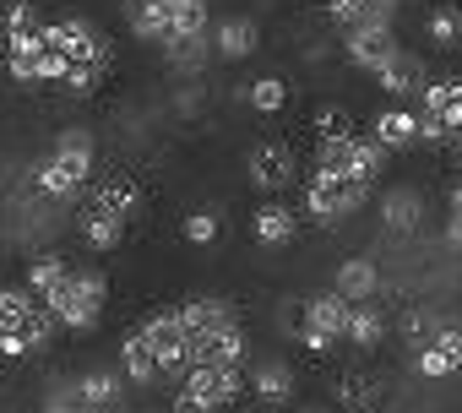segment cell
<instances>
[{
    "instance_id": "cell-3",
    "label": "cell",
    "mask_w": 462,
    "mask_h": 413,
    "mask_svg": "<svg viewBox=\"0 0 462 413\" xmlns=\"http://www.w3.org/2000/svg\"><path fill=\"white\" fill-rule=\"evenodd\" d=\"M136 206H142V190L131 185V179H104L93 196H88V206H82V218H77V229H82V245L88 251H120L125 245V229H131V218H136Z\"/></svg>"
},
{
    "instance_id": "cell-26",
    "label": "cell",
    "mask_w": 462,
    "mask_h": 413,
    "mask_svg": "<svg viewBox=\"0 0 462 413\" xmlns=\"http://www.w3.org/2000/svg\"><path fill=\"white\" fill-rule=\"evenodd\" d=\"M381 337H386L381 305H354V316H348V343H354V348H381Z\"/></svg>"
},
{
    "instance_id": "cell-33",
    "label": "cell",
    "mask_w": 462,
    "mask_h": 413,
    "mask_svg": "<svg viewBox=\"0 0 462 413\" xmlns=\"http://www.w3.org/2000/svg\"><path fill=\"white\" fill-rule=\"evenodd\" d=\"M337 131H354V125H348V109L327 104V109L316 115V136H337Z\"/></svg>"
},
{
    "instance_id": "cell-31",
    "label": "cell",
    "mask_w": 462,
    "mask_h": 413,
    "mask_svg": "<svg viewBox=\"0 0 462 413\" xmlns=\"http://www.w3.org/2000/svg\"><path fill=\"white\" fill-rule=\"evenodd\" d=\"M44 413H98V408H88V402H82L77 381H60V386L44 397Z\"/></svg>"
},
{
    "instance_id": "cell-29",
    "label": "cell",
    "mask_w": 462,
    "mask_h": 413,
    "mask_svg": "<svg viewBox=\"0 0 462 413\" xmlns=\"http://www.w3.org/2000/svg\"><path fill=\"white\" fill-rule=\"evenodd\" d=\"M180 234H185V245H212V240L223 234V218H217V206H196V213H185Z\"/></svg>"
},
{
    "instance_id": "cell-27",
    "label": "cell",
    "mask_w": 462,
    "mask_h": 413,
    "mask_svg": "<svg viewBox=\"0 0 462 413\" xmlns=\"http://www.w3.org/2000/svg\"><path fill=\"white\" fill-rule=\"evenodd\" d=\"M424 33H430L435 50H457V44H462V12H457V6H435V12L424 17Z\"/></svg>"
},
{
    "instance_id": "cell-34",
    "label": "cell",
    "mask_w": 462,
    "mask_h": 413,
    "mask_svg": "<svg viewBox=\"0 0 462 413\" xmlns=\"http://www.w3.org/2000/svg\"><path fill=\"white\" fill-rule=\"evenodd\" d=\"M370 386H375L370 375H354V381H343V386H337V397H343V402H359V408H370V402H375V391H370Z\"/></svg>"
},
{
    "instance_id": "cell-9",
    "label": "cell",
    "mask_w": 462,
    "mask_h": 413,
    "mask_svg": "<svg viewBox=\"0 0 462 413\" xmlns=\"http://www.w3.org/2000/svg\"><path fill=\"white\" fill-rule=\"evenodd\" d=\"M245 386H251V381H245V370H235V364H196V370L180 381V391H174V413H223Z\"/></svg>"
},
{
    "instance_id": "cell-6",
    "label": "cell",
    "mask_w": 462,
    "mask_h": 413,
    "mask_svg": "<svg viewBox=\"0 0 462 413\" xmlns=\"http://www.w3.org/2000/svg\"><path fill=\"white\" fill-rule=\"evenodd\" d=\"M316 169H332V174H343V179H354V185H375L381 179V169H386V147L365 131H337V136H321V147H316Z\"/></svg>"
},
{
    "instance_id": "cell-12",
    "label": "cell",
    "mask_w": 462,
    "mask_h": 413,
    "mask_svg": "<svg viewBox=\"0 0 462 413\" xmlns=\"http://www.w3.org/2000/svg\"><path fill=\"white\" fill-rule=\"evenodd\" d=\"M413 353V370L424 375V381H451V375H462V321H451L446 316V326L440 332H430L419 348H408Z\"/></svg>"
},
{
    "instance_id": "cell-22",
    "label": "cell",
    "mask_w": 462,
    "mask_h": 413,
    "mask_svg": "<svg viewBox=\"0 0 462 413\" xmlns=\"http://www.w3.org/2000/svg\"><path fill=\"white\" fill-rule=\"evenodd\" d=\"M71 278V262L66 256H55V251H44V256H33L28 262V272H23V283H28V294L39 299V305H50L55 299V289Z\"/></svg>"
},
{
    "instance_id": "cell-18",
    "label": "cell",
    "mask_w": 462,
    "mask_h": 413,
    "mask_svg": "<svg viewBox=\"0 0 462 413\" xmlns=\"http://www.w3.org/2000/svg\"><path fill=\"white\" fill-rule=\"evenodd\" d=\"M332 289H337L348 305H375V294H381V267H375L370 256H348V262L332 272Z\"/></svg>"
},
{
    "instance_id": "cell-21",
    "label": "cell",
    "mask_w": 462,
    "mask_h": 413,
    "mask_svg": "<svg viewBox=\"0 0 462 413\" xmlns=\"http://www.w3.org/2000/svg\"><path fill=\"white\" fill-rule=\"evenodd\" d=\"M125 375L120 370H88V375H77V391H82V402L88 408H98V413H120L125 408Z\"/></svg>"
},
{
    "instance_id": "cell-36",
    "label": "cell",
    "mask_w": 462,
    "mask_h": 413,
    "mask_svg": "<svg viewBox=\"0 0 462 413\" xmlns=\"http://www.w3.org/2000/svg\"><path fill=\"white\" fill-rule=\"evenodd\" d=\"M152 6H169V0H152Z\"/></svg>"
},
{
    "instance_id": "cell-25",
    "label": "cell",
    "mask_w": 462,
    "mask_h": 413,
    "mask_svg": "<svg viewBox=\"0 0 462 413\" xmlns=\"http://www.w3.org/2000/svg\"><path fill=\"white\" fill-rule=\"evenodd\" d=\"M120 375H125L131 386H158V364H152V353L142 348V337H136V332L120 343Z\"/></svg>"
},
{
    "instance_id": "cell-14",
    "label": "cell",
    "mask_w": 462,
    "mask_h": 413,
    "mask_svg": "<svg viewBox=\"0 0 462 413\" xmlns=\"http://www.w3.org/2000/svg\"><path fill=\"white\" fill-rule=\"evenodd\" d=\"M343 50H348V60H354L359 71H370V77H381V71L402 55V44H397L392 28H359V33H343Z\"/></svg>"
},
{
    "instance_id": "cell-23",
    "label": "cell",
    "mask_w": 462,
    "mask_h": 413,
    "mask_svg": "<svg viewBox=\"0 0 462 413\" xmlns=\"http://www.w3.org/2000/svg\"><path fill=\"white\" fill-rule=\"evenodd\" d=\"M245 381H251V391H256L262 402H289V397H294V370H289L283 359H256V364L245 370Z\"/></svg>"
},
{
    "instance_id": "cell-20",
    "label": "cell",
    "mask_w": 462,
    "mask_h": 413,
    "mask_svg": "<svg viewBox=\"0 0 462 413\" xmlns=\"http://www.w3.org/2000/svg\"><path fill=\"white\" fill-rule=\"evenodd\" d=\"M370 136H375L386 152L413 147V142H419V109H408V104H386V109L370 120Z\"/></svg>"
},
{
    "instance_id": "cell-8",
    "label": "cell",
    "mask_w": 462,
    "mask_h": 413,
    "mask_svg": "<svg viewBox=\"0 0 462 413\" xmlns=\"http://www.w3.org/2000/svg\"><path fill=\"white\" fill-rule=\"evenodd\" d=\"M365 196H370V185H354L332 169H310L305 174V218L321 224V229H337L365 206Z\"/></svg>"
},
{
    "instance_id": "cell-7",
    "label": "cell",
    "mask_w": 462,
    "mask_h": 413,
    "mask_svg": "<svg viewBox=\"0 0 462 413\" xmlns=\"http://www.w3.org/2000/svg\"><path fill=\"white\" fill-rule=\"evenodd\" d=\"M136 337H142V348L152 353V364H158V381H185V375H190L196 353H190V332H185V316H180V305H174V310H158V316H147V321L136 326Z\"/></svg>"
},
{
    "instance_id": "cell-5",
    "label": "cell",
    "mask_w": 462,
    "mask_h": 413,
    "mask_svg": "<svg viewBox=\"0 0 462 413\" xmlns=\"http://www.w3.org/2000/svg\"><path fill=\"white\" fill-rule=\"evenodd\" d=\"M104 299H109V283L98 267H71V278L55 289V299L44 305L55 316L60 332H93L104 321Z\"/></svg>"
},
{
    "instance_id": "cell-16",
    "label": "cell",
    "mask_w": 462,
    "mask_h": 413,
    "mask_svg": "<svg viewBox=\"0 0 462 413\" xmlns=\"http://www.w3.org/2000/svg\"><path fill=\"white\" fill-rule=\"evenodd\" d=\"M327 12L343 33H359V28H392L397 0H327Z\"/></svg>"
},
{
    "instance_id": "cell-13",
    "label": "cell",
    "mask_w": 462,
    "mask_h": 413,
    "mask_svg": "<svg viewBox=\"0 0 462 413\" xmlns=\"http://www.w3.org/2000/svg\"><path fill=\"white\" fill-rule=\"evenodd\" d=\"M245 174H251V185H256V190H283V185H294V179H300V158H294L283 142H262V147H251Z\"/></svg>"
},
{
    "instance_id": "cell-10",
    "label": "cell",
    "mask_w": 462,
    "mask_h": 413,
    "mask_svg": "<svg viewBox=\"0 0 462 413\" xmlns=\"http://www.w3.org/2000/svg\"><path fill=\"white\" fill-rule=\"evenodd\" d=\"M419 142H457L462 131V77H430L419 93Z\"/></svg>"
},
{
    "instance_id": "cell-17",
    "label": "cell",
    "mask_w": 462,
    "mask_h": 413,
    "mask_svg": "<svg viewBox=\"0 0 462 413\" xmlns=\"http://www.w3.org/2000/svg\"><path fill=\"white\" fill-rule=\"evenodd\" d=\"M424 224V196L413 185H386L381 196V229L386 234H413Z\"/></svg>"
},
{
    "instance_id": "cell-19",
    "label": "cell",
    "mask_w": 462,
    "mask_h": 413,
    "mask_svg": "<svg viewBox=\"0 0 462 413\" xmlns=\"http://www.w3.org/2000/svg\"><path fill=\"white\" fill-rule=\"evenodd\" d=\"M256 44H262V28L251 17H223V23H212V55L217 60H251Z\"/></svg>"
},
{
    "instance_id": "cell-15",
    "label": "cell",
    "mask_w": 462,
    "mask_h": 413,
    "mask_svg": "<svg viewBox=\"0 0 462 413\" xmlns=\"http://www.w3.org/2000/svg\"><path fill=\"white\" fill-rule=\"evenodd\" d=\"M251 234H256V245L283 251V245H294V234H300V213H294L289 201H262L256 213H251Z\"/></svg>"
},
{
    "instance_id": "cell-2",
    "label": "cell",
    "mask_w": 462,
    "mask_h": 413,
    "mask_svg": "<svg viewBox=\"0 0 462 413\" xmlns=\"http://www.w3.org/2000/svg\"><path fill=\"white\" fill-rule=\"evenodd\" d=\"M93 169H98V142H93V131H88V125H66V131L50 142V152L39 158L33 185H39V196H50V201H71V196H82V190L93 185Z\"/></svg>"
},
{
    "instance_id": "cell-35",
    "label": "cell",
    "mask_w": 462,
    "mask_h": 413,
    "mask_svg": "<svg viewBox=\"0 0 462 413\" xmlns=\"http://www.w3.org/2000/svg\"><path fill=\"white\" fill-rule=\"evenodd\" d=\"M457 169H462V147H457Z\"/></svg>"
},
{
    "instance_id": "cell-30",
    "label": "cell",
    "mask_w": 462,
    "mask_h": 413,
    "mask_svg": "<svg viewBox=\"0 0 462 413\" xmlns=\"http://www.w3.org/2000/svg\"><path fill=\"white\" fill-rule=\"evenodd\" d=\"M446 326V316L440 310H430V305H413L408 316H402V337H408V348H419L430 332H440Z\"/></svg>"
},
{
    "instance_id": "cell-28",
    "label": "cell",
    "mask_w": 462,
    "mask_h": 413,
    "mask_svg": "<svg viewBox=\"0 0 462 413\" xmlns=\"http://www.w3.org/2000/svg\"><path fill=\"white\" fill-rule=\"evenodd\" d=\"M245 98H251L256 115H278V109L289 104V82H283V77H256V82L245 87Z\"/></svg>"
},
{
    "instance_id": "cell-4",
    "label": "cell",
    "mask_w": 462,
    "mask_h": 413,
    "mask_svg": "<svg viewBox=\"0 0 462 413\" xmlns=\"http://www.w3.org/2000/svg\"><path fill=\"white\" fill-rule=\"evenodd\" d=\"M55 316L28 294V283L0 289V353L6 359H33L55 343Z\"/></svg>"
},
{
    "instance_id": "cell-11",
    "label": "cell",
    "mask_w": 462,
    "mask_h": 413,
    "mask_svg": "<svg viewBox=\"0 0 462 413\" xmlns=\"http://www.w3.org/2000/svg\"><path fill=\"white\" fill-rule=\"evenodd\" d=\"M348 316H354V305H348L337 289L310 294L305 310H300V343H305L310 353H327V348L348 343Z\"/></svg>"
},
{
    "instance_id": "cell-37",
    "label": "cell",
    "mask_w": 462,
    "mask_h": 413,
    "mask_svg": "<svg viewBox=\"0 0 462 413\" xmlns=\"http://www.w3.org/2000/svg\"><path fill=\"white\" fill-rule=\"evenodd\" d=\"M0 413H6V408H0Z\"/></svg>"
},
{
    "instance_id": "cell-32",
    "label": "cell",
    "mask_w": 462,
    "mask_h": 413,
    "mask_svg": "<svg viewBox=\"0 0 462 413\" xmlns=\"http://www.w3.org/2000/svg\"><path fill=\"white\" fill-rule=\"evenodd\" d=\"M446 206H451V213H446V245L462 256V179L451 185V201H446Z\"/></svg>"
},
{
    "instance_id": "cell-1",
    "label": "cell",
    "mask_w": 462,
    "mask_h": 413,
    "mask_svg": "<svg viewBox=\"0 0 462 413\" xmlns=\"http://www.w3.org/2000/svg\"><path fill=\"white\" fill-rule=\"evenodd\" d=\"M50 50H55V55H60V66H66L60 93H77V98L98 93V82L109 77V60H115V50H109L104 28H98V23H88V17H77V12L50 23Z\"/></svg>"
},
{
    "instance_id": "cell-24",
    "label": "cell",
    "mask_w": 462,
    "mask_h": 413,
    "mask_svg": "<svg viewBox=\"0 0 462 413\" xmlns=\"http://www.w3.org/2000/svg\"><path fill=\"white\" fill-rule=\"evenodd\" d=\"M375 82H381V87H386V93H392V98H419V93H424V82H430V77H424V60H419V55H408V50H402V55H397V60H392V66H386V71H381V77H375Z\"/></svg>"
}]
</instances>
